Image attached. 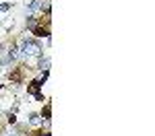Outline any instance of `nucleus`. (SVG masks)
Returning a JSON list of instances; mask_svg holds the SVG:
<instances>
[{
  "instance_id": "obj_1",
  "label": "nucleus",
  "mask_w": 155,
  "mask_h": 136,
  "mask_svg": "<svg viewBox=\"0 0 155 136\" xmlns=\"http://www.w3.org/2000/svg\"><path fill=\"white\" fill-rule=\"evenodd\" d=\"M27 54H39V48H37V46H33V43H29V46H27Z\"/></svg>"
},
{
  "instance_id": "obj_2",
  "label": "nucleus",
  "mask_w": 155,
  "mask_h": 136,
  "mask_svg": "<svg viewBox=\"0 0 155 136\" xmlns=\"http://www.w3.org/2000/svg\"><path fill=\"white\" fill-rule=\"evenodd\" d=\"M44 136H48V134H44Z\"/></svg>"
}]
</instances>
